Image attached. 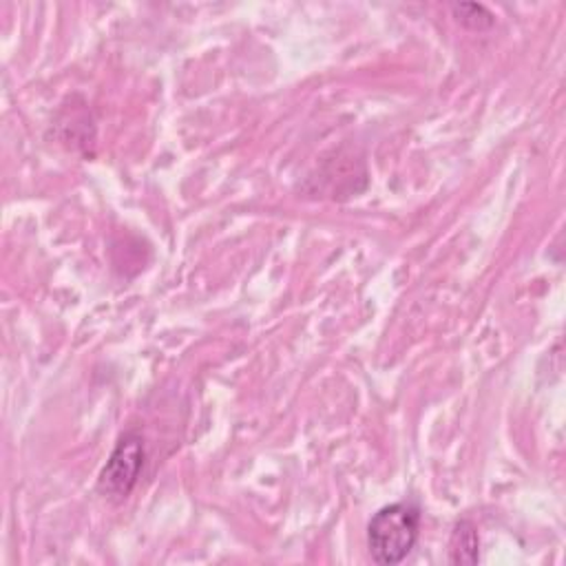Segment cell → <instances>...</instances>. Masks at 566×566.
<instances>
[{
	"label": "cell",
	"instance_id": "4",
	"mask_svg": "<svg viewBox=\"0 0 566 566\" xmlns=\"http://www.w3.org/2000/svg\"><path fill=\"white\" fill-rule=\"evenodd\" d=\"M451 13L462 27L475 29V31L489 29L495 22V15L484 4H478V2H453Z\"/></svg>",
	"mask_w": 566,
	"mask_h": 566
},
{
	"label": "cell",
	"instance_id": "3",
	"mask_svg": "<svg viewBox=\"0 0 566 566\" xmlns=\"http://www.w3.org/2000/svg\"><path fill=\"white\" fill-rule=\"evenodd\" d=\"M447 551L451 564H475L480 559V537L469 520H460L453 526Z\"/></svg>",
	"mask_w": 566,
	"mask_h": 566
},
{
	"label": "cell",
	"instance_id": "1",
	"mask_svg": "<svg viewBox=\"0 0 566 566\" xmlns=\"http://www.w3.org/2000/svg\"><path fill=\"white\" fill-rule=\"evenodd\" d=\"M420 528V511L411 502H394L382 506L367 526V546L378 564H398L416 546Z\"/></svg>",
	"mask_w": 566,
	"mask_h": 566
},
{
	"label": "cell",
	"instance_id": "2",
	"mask_svg": "<svg viewBox=\"0 0 566 566\" xmlns=\"http://www.w3.org/2000/svg\"><path fill=\"white\" fill-rule=\"evenodd\" d=\"M144 440L135 431H126L115 442L106 464L99 471L97 478V493L108 500H124L133 491V486L139 480V473L144 469Z\"/></svg>",
	"mask_w": 566,
	"mask_h": 566
}]
</instances>
